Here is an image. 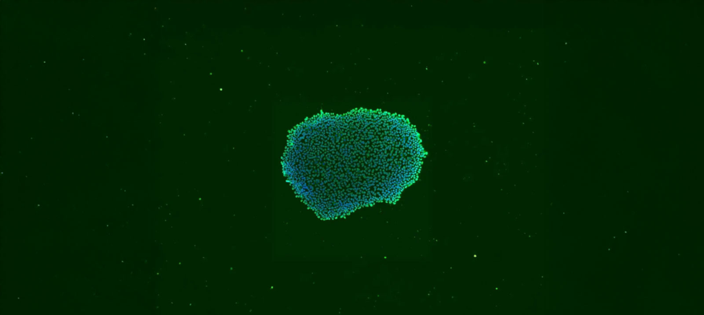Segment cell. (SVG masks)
Here are the masks:
<instances>
[{
    "mask_svg": "<svg viewBox=\"0 0 704 315\" xmlns=\"http://www.w3.org/2000/svg\"><path fill=\"white\" fill-rule=\"evenodd\" d=\"M422 153L406 118L360 109L305 120L289 135L285 158L305 202L336 217L397 197Z\"/></svg>",
    "mask_w": 704,
    "mask_h": 315,
    "instance_id": "obj_1",
    "label": "cell"
}]
</instances>
